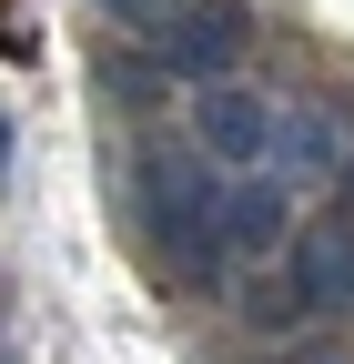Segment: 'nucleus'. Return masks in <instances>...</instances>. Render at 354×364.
Here are the masks:
<instances>
[{
  "mask_svg": "<svg viewBox=\"0 0 354 364\" xmlns=\"http://www.w3.org/2000/svg\"><path fill=\"white\" fill-rule=\"evenodd\" d=\"M132 213H142V233L172 253V273H223V193H213L203 152H172L152 142L142 162H132Z\"/></svg>",
  "mask_w": 354,
  "mask_h": 364,
  "instance_id": "f257e3e1",
  "label": "nucleus"
},
{
  "mask_svg": "<svg viewBox=\"0 0 354 364\" xmlns=\"http://www.w3.org/2000/svg\"><path fill=\"white\" fill-rule=\"evenodd\" d=\"M274 162H284V182H344V172H354L344 112H334V102H284V112H274Z\"/></svg>",
  "mask_w": 354,
  "mask_h": 364,
  "instance_id": "f03ea898",
  "label": "nucleus"
},
{
  "mask_svg": "<svg viewBox=\"0 0 354 364\" xmlns=\"http://www.w3.org/2000/svg\"><path fill=\"white\" fill-rule=\"evenodd\" d=\"M284 273H294V304L304 314H354V233L344 223H304L294 253H284Z\"/></svg>",
  "mask_w": 354,
  "mask_h": 364,
  "instance_id": "7ed1b4c3",
  "label": "nucleus"
},
{
  "mask_svg": "<svg viewBox=\"0 0 354 364\" xmlns=\"http://www.w3.org/2000/svg\"><path fill=\"white\" fill-rule=\"evenodd\" d=\"M162 61L172 71H233L243 61V11H233V0H183V11H172L162 21Z\"/></svg>",
  "mask_w": 354,
  "mask_h": 364,
  "instance_id": "20e7f679",
  "label": "nucleus"
},
{
  "mask_svg": "<svg viewBox=\"0 0 354 364\" xmlns=\"http://www.w3.org/2000/svg\"><path fill=\"white\" fill-rule=\"evenodd\" d=\"M203 142L223 152V162H274V102L213 81V91H203Z\"/></svg>",
  "mask_w": 354,
  "mask_h": 364,
  "instance_id": "39448f33",
  "label": "nucleus"
},
{
  "mask_svg": "<svg viewBox=\"0 0 354 364\" xmlns=\"http://www.w3.org/2000/svg\"><path fill=\"white\" fill-rule=\"evenodd\" d=\"M294 213H284V182H233L223 193V243L233 253H284Z\"/></svg>",
  "mask_w": 354,
  "mask_h": 364,
  "instance_id": "423d86ee",
  "label": "nucleus"
},
{
  "mask_svg": "<svg viewBox=\"0 0 354 364\" xmlns=\"http://www.w3.org/2000/svg\"><path fill=\"white\" fill-rule=\"evenodd\" d=\"M112 11H122V21H142V31H162L172 11H183V0H112Z\"/></svg>",
  "mask_w": 354,
  "mask_h": 364,
  "instance_id": "0eeeda50",
  "label": "nucleus"
},
{
  "mask_svg": "<svg viewBox=\"0 0 354 364\" xmlns=\"http://www.w3.org/2000/svg\"><path fill=\"white\" fill-rule=\"evenodd\" d=\"M0 364H11V354H0Z\"/></svg>",
  "mask_w": 354,
  "mask_h": 364,
  "instance_id": "6e6552de",
  "label": "nucleus"
}]
</instances>
